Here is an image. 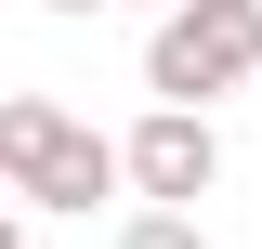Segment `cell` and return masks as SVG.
I'll return each instance as SVG.
<instances>
[{
	"instance_id": "6da1fadb",
	"label": "cell",
	"mask_w": 262,
	"mask_h": 249,
	"mask_svg": "<svg viewBox=\"0 0 262 249\" xmlns=\"http://www.w3.org/2000/svg\"><path fill=\"white\" fill-rule=\"evenodd\" d=\"M0 184L27 210H79L92 223V197H118V144L92 118H66L53 92H0Z\"/></svg>"
},
{
	"instance_id": "7a4b0ae2",
	"label": "cell",
	"mask_w": 262,
	"mask_h": 249,
	"mask_svg": "<svg viewBox=\"0 0 262 249\" xmlns=\"http://www.w3.org/2000/svg\"><path fill=\"white\" fill-rule=\"evenodd\" d=\"M249 79H262V0H158V27H144L158 105H223Z\"/></svg>"
},
{
	"instance_id": "3957f363",
	"label": "cell",
	"mask_w": 262,
	"mask_h": 249,
	"mask_svg": "<svg viewBox=\"0 0 262 249\" xmlns=\"http://www.w3.org/2000/svg\"><path fill=\"white\" fill-rule=\"evenodd\" d=\"M118 184L158 197V210H196V197L223 184V131H210V105H144V118L118 131Z\"/></svg>"
},
{
	"instance_id": "277c9868",
	"label": "cell",
	"mask_w": 262,
	"mask_h": 249,
	"mask_svg": "<svg viewBox=\"0 0 262 249\" xmlns=\"http://www.w3.org/2000/svg\"><path fill=\"white\" fill-rule=\"evenodd\" d=\"M118 249H210V223H196V210H158V197H131Z\"/></svg>"
},
{
	"instance_id": "5b68a950",
	"label": "cell",
	"mask_w": 262,
	"mask_h": 249,
	"mask_svg": "<svg viewBox=\"0 0 262 249\" xmlns=\"http://www.w3.org/2000/svg\"><path fill=\"white\" fill-rule=\"evenodd\" d=\"M39 13H66V27H79V13H105V0H39Z\"/></svg>"
},
{
	"instance_id": "8992f818",
	"label": "cell",
	"mask_w": 262,
	"mask_h": 249,
	"mask_svg": "<svg viewBox=\"0 0 262 249\" xmlns=\"http://www.w3.org/2000/svg\"><path fill=\"white\" fill-rule=\"evenodd\" d=\"M0 249H27V223H13V210H0Z\"/></svg>"
},
{
	"instance_id": "52a82bcc",
	"label": "cell",
	"mask_w": 262,
	"mask_h": 249,
	"mask_svg": "<svg viewBox=\"0 0 262 249\" xmlns=\"http://www.w3.org/2000/svg\"><path fill=\"white\" fill-rule=\"evenodd\" d=\"M105 13H158V0H105Z\"/></svg>"
}]
</instances>
